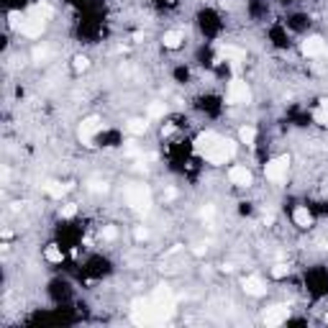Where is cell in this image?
<instances>
[{"label": "cell", "mask_w": 328, "mask_h": 328, "mask_svg": "<svg viewBox=\"0 0 328 328\" xmlns=\"http://www.w3.org/2000/svg\"><path fill=\"white\" fill-rule=\"evenodd\" d=\"M172 310H175L172 293L164 290V287H156L151 298L134 303L131 318H134V323H139V325H151V323H164V320L172 315Z\"/></svg>", "instance_id": "obj_1"}, {"label": "cell", "mask_w": 328, "mask_h": 328, "mask_svg": "<svg viewBox=\"0 0 328 328\" xmlns=\"http://www.w3.org/2000/svg\"><path fill=\"white\" fill-rule=\"evenodd\" d=\"M236 154V144H231V141H226V139H221L208 154H205V159H208L211 164H223L226 159H231Z\"/></svg>", "instance_id": "obj_2"}, {"label": "cell", "mask_w": 328, "mask_h": 328, "mask_svg": "<svg viewBox=\"0 0 328 328\" xmlns=\"http://www.w3.org/2000/svg\"><path fill=\"white\" fill-rule=\"evenodd\" d=\"M249 85L241 79H231V85H228V93H226V100L231 105H241V103H249Z\"/></svg>", "instance_id": "obj_3"}, {"label": "cell", "mask_w": 328, "mask_h": 328, "mask_svg": "<svg viewBox=\"0 0 328 328\" xmlns=\"http://www.w3.org/2000/svg\"><path fill=\"white\" fill-rule=\"evenodd\" d=\"M287 167H290V159L279 156V159H272V161L267 164L264 175H267V180H272V182H282V180L287 177Z\"/></svg>", "instance_id": "obj_4"}, {"label": "cell", "mask_w": 328, "mask_h": 328, "mask_svg": "<svg viewBox=\"0 0 328 328\" xmlns=\"http://www.w3.org/2000/svg\"><path fill=\"white\" fill-rule=\"evenodd\" d=\"M126 197H129V202L134 205L136 211H149V190L144 187V185H136V187H129V192H126Z\"/></svg>", "instance_id": "obj_5"}, {"label": "cell", "mask_w": 328, "mask_h": 328, "mask_svg": "<svg viewBox=\"0 0 328 328\" xmlns=\"http://www.w3.org/2000/svg\"><path fill=\"white\" fill-rule=\"evenodd\" d=\"M218 141H221V136H218V134H213V131H205V134H200V136H197V141H195V151L205 156V154H208V151H211Z\"/></svg>", "instance_id": "obj_6"}, {"label": "cell", "mask_w": 328, "mask_h": 328, "mask_svg": "<svg viewBox=\"0 0 328 328\" xmlns=\"http://www.w3.org/2000/svg\"><path fill=\"white\" fill-rule=\"evenodd\" d=\"M287 318H290V308H287V305H274V308H269V310L264 313V323H267V325H279V323H284Z\"/></svg>", "instance_id": "obj_7"}, {"label": "cell", "mask_w": 328, "mask_h": 328, "mask_svg": "<svg viewBox=\"0 0 328 328\" xmlns=\"http://www.w3.org/2000/svg\"><path fill=\"white\" fill-rule=\"evenodd\" d=\"M98 131H100V120L98 118H85V120H82V126H79V139L85 144H90Z\"/></svg>", "instance_id": "obj_8"}, {"label": "cell", "mask_w": 328, "mask_h": 328, "mask_svg": "<svg viewBox=\"0 0 328 328\" xmlns=\"http://www.w3.org/2000/svg\"><path fill=\"white\" fill-rule=\"evenodd\" d=\"M41 28H44V23H41L38 18H28V21H21V23H18V31H21L23 36H31V38L41 36Z\"/></svg>", "instance_id": "obj_9"}, {"label": "cell", "mask_w": 328, "mask_h": 328, "mask_svg": "<svg viewBox=\"0 0 328 328\" xmlns=\"http://www.w3.org/2000/svg\"><path fill=\"white\" fill-rule=\"evenodd\" d=\"M228 180H231L233 185H238V187H246V185L252 182V172L246 170V167H231Z\"/></svg>", "instance_id": "obj_10"}, {"label": "cell", "mask_w": 328, "mask_h": 328, "mask_svg": "<svg viewBox=\"0 0 328 328\" xmlns=\"http://www.w3.org/2000/svg\"><path fill=\"white\" fill-rule=\"evenodd\" d=\"M323 49H325V44H323V38H318V36L303 41V54L305 57H318V54H323Z\"/></svg>", "instance_id": "obj_11"}, {"label": "cell", "mask_w": 328, "mask_h": 328, "mask_svg": "<svg viewBox=\"0 0 328 328\" xmlns=\"http://www.w3.org/2000/svg\"><path fill=\"white\" fill-rule=\"evenodd\" d=\"M243 290H246V295L259 298V295H264V282L259 277H246L243 279Z\"/></svg>", "instance_id": "obj_12"}, {"label": "cell", "mask_w": 328, "mask_h": 328, "mask_svg": "<svg viewBox=\"0 0 328 328\" xmlns=\"http://www.w3.org/2000/svg\"><path fill=\"white\" fill-rule=\"evenodd\" d=\"M221 59H226V62H233V64H238V62H243V49H238V47H221Z\"/></svg>", "instance_id": "obj_13"}, {"label": "cell", "mask_w": 328, "mask_h": 328, "mask_svg": "<svg viewBox=\"0 0 328 328\" xmlns=\"http://www.w3.org/2000/svg\"><path fill=\"white\" fill-rule=\"evenodd\" d=\"M161 41H164V47H167V49H180L185 36H182V31H167Z\"/></svg>", "instance_id": "obj_14"}, {"label": "cell", "mask_w": 328, "mask_h": 328, "mask_svg": "<svg viewBox=\"0 0 328 328\" xmlns=\"http://www.w3.org/2000/svg\"><path fill=\"white\" fill-rule=\"evenodd\" d=\"M293 221H295L300 228H308V226L313 223V218H310V211H308V208H303V205H300V208H295V213H293Z\"/></svg>", "instance_id": "obj_15"}, {"label": "cell", "mask_w": 328, "mask_h": 328, "mask_svg": "<svg viewBox=\"0 0 328 328\" xmlns=\"http://www.w3.org/2000/svg\"><path fill=\"white\" fill-rule=\"evenodd\" d=\"M52 8L47 6V3H38V6H33V18H38V21H44V18H52Z\"/></svg>", "instance_id": "obj_16"}, {"label": "cell", "mask_w": 328, "mask_h": 328, "mask_svg": "<svg viewBox=\"0 0 328 328\" xmlns=\"http://www.w3.org/2000/svg\"><path fill=\"white\" fill-rule=\"evenodd\" d=\"M254 139H257V131H254L252 126H243V129H241V141H243L246 146H254Z\"/></svg>", "instance_id": "obj_17"}, {"label": "cell", "mask_w": 328, "mask_h": 328, "mask_svg": "<svg viewBox=\"0 0 328 328\" xmlns=\"http://www.w3.org/2000/svg\"><path fill=\"white\" fill-rule=\"evenodd\" d=\"M47 192H49L52 197H62V195L67 192V187L59 185V182H49V185H47Z\"/></svg>", "instance_id": "obj_18"}, {"label": "cell", "mask_w": 328, "mask_h": 328, "mask_svg": "<svg viewBox=\"0 0 328 328\" xmlns=\"http://www.w3.org/2000/svg\"><path fill=\"white\" fill-rule=\"evenodd\" d=\"M49 262H62V249H59V246L57 243H52L49 246V249H47V254H44Z\"/></svg>", "instance_id": "obj_19"}, {"label": "cell", "mask_w": 328, "mask_h": 328, "mask_svg": "<svg viewBox=\"0 0 328 328\" xmlns=\"http://www.w3.org/2000/svg\"><path fill=\"white\" fill-rule=\"evenodd\" d=\"M144 131H146V123H144V120H131V123H129V134L141 136Z\"/></svg>", "instance_id": "obj_20"}, {"label": "cell", "mask_w": 328, "mask_h": 328, "mask_svg": "<svg viewBox=\"0 0 328 328\" xmlns=\"http://www.w3.org/2000/svg\"><path fill=\"white\" fill-rule=\"evenodd\" d=\"M290 274V267L287 264H277L274 269H272V277H277V279H282V277H287Z\"/></svg>", "instance_id": "obj_21"}, {"label": "cell", "mask_w": 328, "mask_h": 328, "mask_svg": "<svg viewBox=\"0 0 328 328\" xmlns=\"http://www.w3.org/2000/svg\"><path fill=\"white\" fill-rule=\"evenodd\" d=\"M161 115H164V105H161V103L149 105V118H161Z\"/></svg>", "instance_id": "obj_22"}, {"label": "cell", "mask_w": 328, "mask_h": 328, "mask_svg": "<svg viewBox=\"0 0 328 328\" xmlns=\"http://www.w3.org/2000/svg\"><path fill=\"white\" fill-rule=\"evenodd\" d=\"M318 120L323 123V126H328V103H323V108L318 110Z\"/></svg>", "instance_id": "obj_23"}, {"label": "cell", "mask_w": 328, "mask_h": 328, "mask_svg": "<svg viewBox=\"0 0 328 328\" xmlns=\"http://www.w3.org/2000/svg\"><path fill=\"white\" fill-rule=\"evenodd\" d=\"M115 236H118V231H115L113 226H105V228H103V238H108V241H113Z\"/></svg>", "instance_id": "obj_24"}, {"label": "cell", "mask_w": 328, "mask_h": 328, "mask_svg": "<svg viewBox=\"0 0 328 328\" xmlns=\"http://www.w3.org/2000/svg\"><path fill=\"white\" fill-rule=\"evenodd\" d=\"M74 213H77L74 205H64V208H62V218H72Z\"/></svg>", "instance_id": "obj_25"}, {"label": "cell", "mask_w": 328, "mask_h": 328, "mask_svg": "<svg viewBox=\"0 0 328 328\" xmlns=\"http://www.w3.org/2000/svg\"><path fill=\"white\" fill-rule=\"evenodd\" d=\"M74 69H77V72H79V69H88V59H85V57H77V59H74Z\"/></svg>", "instance_id": "obj_26"}, {"label": "cell", "mask_w": 328, "mask_h": 328, "mask_svg": "<svg viewBox=\"0 0 328 328\" xmlns=\"http://www.w3.org/2000/svg\"><path fill=\"white\" fill-rule=\"evenodd\" d=\"M325 320H328V315H325Z\"/></svg>", "instance_id": "obj_27"}]
</instances>
